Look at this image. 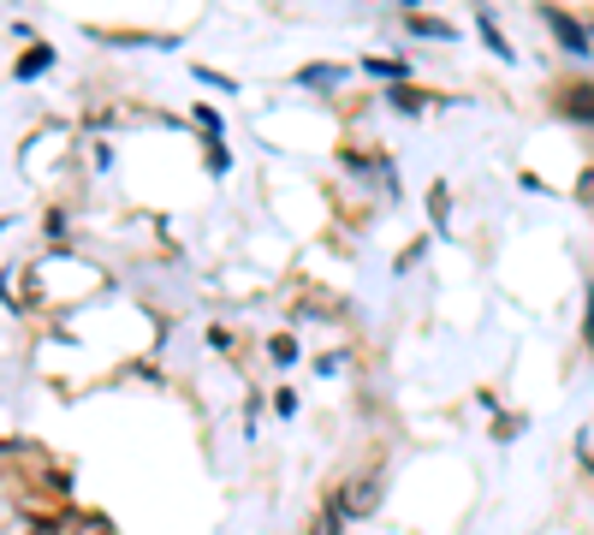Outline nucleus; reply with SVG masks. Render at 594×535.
<instances>
[{
    "label": "nucleus",
    "instance_id": "obj_5",
    "mask_svg": "<svg viewBox=\"0 0 594 535\" xmlns=\"http://www.w3.org/2000/svg\"><path fill=\"white\" fill-rule=\"evenodd\" d=\"M410 30H416V37H428V42H452V24L423 19V12H410Z\"/></svg>",
    "mask_w": 594,
    "mask_h": 535
},
{
    "label": "nucleus",
    "instance_id": "obj_2",
    "mask_svg": "<svg viewBox=\"0 0 594 535\" xmlns=\"http://www.w3.org/2000/svg\"><path fill=\"white\" fill-rule=\"evenodd\" d=\"M476 30H482V42L494 48V55H499L505 66L517 60V55H512V42H505V30H499V19H494V12H487V7H476Z\"/></svg>",
    "mask_w": 594,
    "mask_h": 535
},
{
    "label": "nucleus",
    "instance_id": "obj_8",
    "mask_svg": "<svg viewBox=\"0 0 594 535\" xmlns=\"http://www.w3.org/2000/svg\"><path fill=\"white\" fill-rule=\"evenodd\" d=\"M197 83H215V90H232V78H220L215 66H197Z\"/></svg>",
    "mask_w": 594,
    "mask_h": 535
},
{
    "label": "nucleus",
    "instance_id": "obj_6",
    "mask_svg": "<svg viewBox=\"0 0 594 535\" xmlns=\"http://www.w3.org/2000/svg\"><path fill=\"white\" fill-rule=\"evenodd\" d=\"M363 72H375V78H410V66L405 60H363Z\"/></svg>",
    "mask_w": 594,
    "mask_h": 535
},
{
    "label": "nucleus",
    "instance_id": "obj_9",
    "mask_svg": "<svg viewBox=\"0 0 594 535\" xmlns=\"http://www.w3.org/2000/svg\"><path fill=\"white\" fill-rule=\"evenodd\" d=\"M588 351H594V291H588Z\"/></svg>",
    "mask_w": 594,
    "mask_h": 535
},
{
    "label": "nucleus",
    "instance_id": "obj_7",
    "mask_svg": "<svg viewBox=\"0 0 594 535\" xmlns=\"http://www.w3.org/2000/svg\"><path fill=\"white\" fill-rule=\"evenodd\" d=\"M268 351H274V364H297V345L291 339H274Z\"/></svg>",
    "mask_w": 594,
    "mask_h": 535
},
{
    "label": "nucleus",
    "instance_id": "obj_3",
    "mask_svg": "<svg viewBox=\"0 0 594 535\" xmlns=\"http://www.w3.org/2000/svg\"><path fill=\"white\" fill-rule=\"evenodd\" d=\"M48 66H55V48H30V55H19V66H12V78L30 83V78H42Z\"/></svg>",
    "mask_w": 594,
    "mask_h": 535
},
{
    "label": "nucleus",
    "instance_id": "obj_4",
    "mask_svg": "<svg viewBox=\"0 0 594 535\" xmlns=\"http://www.w3.org/2000/svg\"><path fill=\"white\" fill-rule=\"evenodd\" d=\"M297 83H304V90H334V83H345V66H304Z\"/></svg>",
    "mask_w": 594,
    "mask_h": 535
},
{
    "label": "nucleus",
    "instance_id": "obj_1",
    "mask_svg": "<svg viewBox=\"0 0 594 535\" xmlns=\"http://www.w3.org/2000/svg\"><path fill=\"white\" fill-rule=\"evenodd\" d=\"M541 19H547V30H553V37H558V42H565V55H571V60H588V55H594L588 30H583V24H576V19H571V12H558V7H541Z\"/></svg>",
    "mask_w": 594,
    "mask_h": 535
}]
</instances>
